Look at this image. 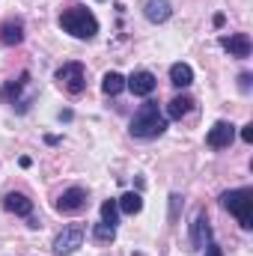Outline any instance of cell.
<instances>
[{"instance_id": "1", "label": "cell", "mask_w": 253, "mask_h": 256, "mask_svg": "<svg viewBox=\"0 0 253 256\" xmlns=\"http://www.w3.org/2000/svg\"><path fill=\"white\" fill-rule=\"evenodd\" d=\"M128 131H131V137H137V140H155V137H161V134L167 131V116L161 114L158 102H143L140 110L134 114Z\"/></svg>"}, {"instance_id": "2", "label": "cell", "mask_w": 253, "mask_h": 256, "mask_svg": "<svg viewBox=\"0 0 253 256\" xmlns=\"http://www.w3.org/2000/svg\"><path fill=\"white\" fill-rule=\"evenodd\" d=\"M60 27L74 39H92L98 33V18L86 6H66L60 12Z\"/></svg>"}, {"instance_id": "3", "label": "cell", "mask_w": 253, "mask_h": 256, "mask_svg": "<svg viewBox=\"0 0 253 256\" xmlns=\"http://www.w3.org/2000/svg\"><path fill=\"white\" fill-rule=\"evenodd\" d=\"M220 206H224L230 214H236V220H238L244 230H250L253 226V191L250 188L224 191L220 194Z\"/></svg>"}, {"instance_id": "4", "label": "cell", "mask_w": 253, "mask_h": 256, "mask_svg": "<svg viewBox=\"0 0 253 256\" xmlns=\"http://www.w3.org/2000/svg\"><path fill=\"white\" fill-rule=\"evenodd\" d=\"M3 98L18 110V114H27L30 104L36 102V92H33V80H30V72H21L15 80H9L3 86Z\"/></svg>"}, {"instance_id": "5", "label": "cell", "mask_w": 253, "mask_h": 256, "mask_svg": "<svg viewBox=\"0 0 253 256\" xmlns=\"http://www.w3.org/2000/svg\"><path fill=\"white\" fill-rule=\"evenodd\" d=\"M54 80L63 86L68 96H80L84 90H86V72H84V63H78V60H68L57 68V74H54Z\"/></svg>"}, {"instance_id": "6", "label": "cell", "mask_w": 253, "mask_h": 256, "mask_svg": "<svg viewBox=\"0 0 253 256\" xmlns=\"http://www.w3.org/2000/svg\"><path fill=\"white\" fill-rule=\"evenodd\" d=\"M84 226L80 224H72V226H66L63 232L54 238V244H51V250L57 256H72L78 248H84Z\"/></svg>"}, {"instance_id": "7", "label": "cell", "mask_w": 253, "mask_h": 256, "mask_svg": "<svg viewBox=\"0 0 253 256\" xmlns=\"http://www.w3.org/2000/svg\"><path fill=\"white\" fill-rule=\"evenodd\" d=\"M86 191L84 188H66L63 194H60V200H57V212L60 214H78V212H84L86 208Z\"/></svg>"}, {"instance_id": "8", "label": "cell", "mask_w": 253, "mask_h": 256, "mask_svg": "<svg viewBox=\"0 0 253 256\" xmlns=\"http://www.w3.org/2000/svg\"><path fill=\"white\" fill-rule=\"evenodd\" d=\"M155 86H158V80H155V74L152 72H146V68H137V72H131L126 78V90H131L134 96H140V98H146V96H152L155 92Z\"/></svg>"}, {"instance_id": "9", "label": "cell", "mask_w": 253, "mask_h": 256, "mask_svg": "<svg viewBox=\"0 0 253 256\" xmlns=\"http://www.w3.org/2000/svg\"><path fill=\"white\" fill-rule=\"evenodd\" d=\"M232 140H236V126L226 122V120H218L214 126L208 128V134H206V143L212 149H226Z\"/></svg>"}, {"instance_id": "10", "label": "cell", "mask_w": 253, "mask_h": 256, "mask_svg": "<svg viewBox=\"0 0 253 256\" xmlns=\"http://www.w3.org/2000/svg\"><path fill=\"white\" fill-rule=\"evenodd\" d=\"M220 48H224L230 57L248 60L253 45H250V36H248V33H230V36H220Z\"/></svg>"}, {"instance_id": "11", "label": "cell", "mask_w": 253, "mask_h": 256, "mask_svg": "<svg viewBox=\"0 0 253 256\" xmlns=\"http://www.w3.org/2000/svg\"><path fill=\"white\" fill-rule=\"evenodd\" d=\"M208 242H214V236H212V224H208V214L200 212V214L194 218V224H190V244H194L196 250H202Z\"/></svg>"}, {"instance_id": "12", "label": "cell", "mask_w": 253, "mask_h": 256, "mask_svg": "<svg viewBox=\"0 0 253 256\" xmlns=\"http://www.w3.org/2000/svg\"><path fill=\"white\" fill-rule=\"evenodd\" d=\"M24 42V21L21 18H6L0 21V45L6 48H15Z\"/></svg>"}, {"instance_id": "13", "label": "cell", "mask_w": 253, "mask_h": 256, "mask_svg": "<svg viewBox=\"0 0 253 256\" xmlns=\"http://www.w3.org/2000/svg\"><path fill=\"white\" fill-rule=\"evenodd\" d=\"M3 208L12 212V214H18V218H30L33 214V200L21 191H9L3 196Z\"/></svg>"}, {"instance_id": "14", "label": "cell", "mask_w": 253, "mask_h": 256, "mask_svg": "<svg viewBox=\"0 0 253 256\" xmlns=\"http://www.w3.org/2000/svg\"><path fill=\"white\" fill-rule=\"evenodd\" d=\"M143 15L152 24H164L173 15V3L170 0H143Z\"/></svg>"}, {"instance_id": "15", "label": "cell", "mask_w": 253, "mask_h": 256, "mask_svg": "<svg viewBox=\"0 0 253 256\" xmlns=\"http://www.w3.org/2000/svg\"><path fill=\"white\" fill-rule=\"evenodd\" d=\"M190 108H194V98L190 96H173L170 102H167V110H164V116L167 120H182V116H188L190 114Z\"/></svg>"}, {"instance_id": "16", "label": "cell", "mask_w": 253, "mask_h": 256, "mask_svg": "<svg viewBox=\"0 0 253 256\" xmlns=\"http://www.w3.org/2000/svg\"><path fill=\"white\" fill-rule=\"evenodd\" d=\"M170 84L173 86H179V90H185L194 84V68L188 63H173L170 66Z\"/></svg>"}, {"instance_id": "17", "label": "cell", "mask_w": 253, "mask_h": 256, "mask_svg": "<svg viewBox=\"0 0 253 256\" xmlns=\"http://www.w3.org/2000/svg\"><path fill=\"white\" fill-rule=\"evenodd\" d=\"M116 206H120L122 214H140V208H143V196H140L137 191H128V194H122V196L116 200Z\"/></svg>"}, {"instance_id": "18", "label": "cell", "mask_w": 253, "mask_h": 256, "mask_svg": "<svg viewBox=\"0 0 253 256\" xmlns=\"http://www.w3.org/2000/svg\"><path fill=\"white\" fill-rule=\"evenodd\" d=\"M126 90V78L120 74V72H108L104 78H102V92L104 96H120Z\"/></svg>"}, {"instance_id": "19", "label": "cell", "mask_w": 253, "mask_h": 256, "mask_svg": "<svg viewBox=\"0 0 253 256\" xmlns=\"http://www.w3.org/2000/svg\"><path fill=\"white\" fill-rule=\"evenodd\" d=\"M92 238H96L98 244H110V242L116 238V226H110V224H102V220H98V224L92 226Z\"/></svg>"}, {"instance_id": "20", "label": "cell", "mask_w": 253, "mask_h": 256, "mask_svg": "<svg viewBox=\"0 0 253 256\" xmlns=\"http://www.w3.org/2000/svg\"><path fill=\"white\" fill-rule=\"evenodd\" d=\"M102 224H110V226L120 224V206H116V200H104L102 202Z\"/></svg>"}, {"instance_id": "21", "label": "cell", "mask_w": 253, "mask_h": 256, "mask_svg": "<svg viewBox=\"0 0 253 256\" xmlns=\"http://www.w3.org/2000/svg\"><path fill=\"white\" fill-rule=\"evenodd\" d=\"M182 194H170V220H176L179 218V208H182Z\"/></svg>"}, {"instance_id": "22", "label": "cell", "mask_w": 253, "mask_h": 256, "mask_svg": "<svg viewBox=\"0 0 253 256\" xmlns=\"http://www.w3.org/2000/svg\"><path fill=\"white\" fill-rule=\"evenodd\" d=\"M250 72H242V74H238V90H242V92H250Z\"/></svg>"}, {"instance_id": "23", "label": "cell", "mask_w": 253, "mask_h": 256, "mask_svg": "<svg viewBox=\"0 0 253 256\" xmlns=\"http://www.w3.org/2000/svg\"><path fill=\"white\" fill-rule=\"evenodd\" d=\"M202 250H206V256H224V248H220L218 242H208Z\"/></svg>"}, {"instance_id": "24", "label": "cell", "mask_w": 253, "mask_h": 256, "mask_svg": "<svg viewBox=\"0 0 253 256\" xmlns=\"http://www.w3.org/2000/svg\"><path fill=\"white\" fill-rule=\"evenodd\" d=\"M242 140L244 143H253V122H248V126L242 128Z\"/></svg>"}]
</instances>
